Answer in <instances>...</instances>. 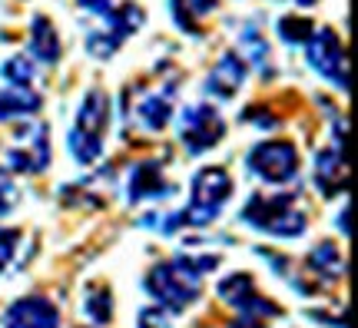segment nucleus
I'll list each match as a JSON object with an SVG mask.
<instances>
[{
	"mask_svg": "<svg viewBox=\"0 0 358 328\" xmlns=\"http://www.w3.org/2000/svg\"><path fill=\"white\" fill-rule=\"evenodd\" d=\"M199 278L189 265L179 262L176 259H169V262H159L153 265L150 272H146V292L156 299V305H163L169 315H179V312H186L196 299H199Z\"/></svg>",
	"mask_w": 358,
	"mask_h": 328,
	"instance_id": "3",
	"label": "nucleus"
},
{
	"mask_svg": "<svg viewBox=\"0 0 358 328\" xmlns=\"http://www.w3.org/2000/svg\"><path fill=\"white\" fill-rule=\"evenodd\" d=\"M173 116L169 87H129L127 90V123L140 133H163Z\"/></svg>",
	"mask_w": 358,
	"mask_h": 328,
	"instance_id": "6",
	"label": "nucleus"
},
{
	"mask_svg": "<svg viewBox=\"0 0 358 328\" xmlns=\"http://www.w3.org/2000/svg\"><path fill=\"white\" fill-rule=\"evenodd\" d=\"M245 83V60L239 53H222L219 64L209 70L206 80V93L216 97V100H232Z\"/></svg>",
	"mask_w": 358,
	"mask_h": 328,
	"instance_id": "13",
	"label": "nucleus"
},
{
	"mask_svg": "<svg viewBox=\"0 0 358 328\" xmlns=\"http://www.w3.org/2000/svg\"><path fill=\"white\" fill-rule=\"evenodd\" d=\"M308 269L319 278H325V282H338V278L345 276L348 265L335 242H319V245L312 249V255H308Z\"/></svg>",
	"mask_w": 358,
	"mask_h": 328,
	"instance_id": "17",
	"label": "nucleus"
},
{
	"mask_svg": "<svg viewBox=\"0 0 358 328\" xmlns=\"http://www.w3.org/2000/svg\"><path fill=\"white\" fill-rule=\"evenodd\" d=\"M262 325H266V322H259V318H243V315H239L229 328H262Z\"/></svg>",
	"mask_w": 358,
	"mask_h": 328,
	"instance_id": "27",
	"label": "nucleus"
},
{
	"mask_svg": "<svg viewBox=\"0 0 358 328\" xmlns=\"http://www.w3.org/2000/svg\"><path fill=\"white\" fill-rule=\"evenodd\" d=\"M199 328H209V325H199Z\"/></svg>",
	"mask_w": 358,
	"mask_h": 328,
	"instance_id": "29",
	"label": "nucleus"
},
{
	"mask_svg": "<svg viewBox=\"0 0 358 328\" xmlns=\"http://www.w3.org/2000/svg\"><path fill=\"white\" fill-rule=\"evenodd\" d=\"M169 196H176V186L166 183L163 176V169L156 159H143L129 169V183H127V199L136 206L143 199H169Z\"/></svg>",
	"mask_w": 358,
	"mask_h": 328,
	"instance_id": "12",
	"label": "nucleus"
},
{
	"mask_svg": "<svg viewBox=\"0 0 358 328\" xmlns=\"http://www.w3.org/2000/svg\"><path fill=\"white\" fill-rule=\"evenodd\" d=\"M315 34V24L308 20V17H282L279 20V37L285 40V43H292V47H302V43H308V37Z\"/></svg>",
	"mask_w": 358,
	"mask_h": 328,
	"instance_id": "21",
	"label": "nucleus"
},
{
	"mask_svg": "<svg viewBox=\"0 0 358 328\" xmlns=\"http://www.w3.org/2000/svg\"><path fill=\"white\" fill-rule=\"evenodd\" d=\"M13 206H17V186L7 183V179H0V215L10 213Z\"/></svg>",
	"mask_w": 358,
	"mask_h": 328,
	"instance_id": "26",
	"label": "nucleus"
},
{
	"mask_svg": "<svg viewBox=\"0 0 358 328\" xmlns=\"http://www.w3.org/2000/svg\"><path fill=\"white\" fill-rule=\"evenodd\" d=\"M17 245H20V232L17 229H0V272L10 265Z\"/></svg>",
	"mask_w": 358,
	"mask_h": 328,
	"instance_id": "24",
	"label": "nucleus"
},
{
	"mask_svg": "<svg viewBox=\"0 0 358 328\" xmlns=\"http://www.w3.org/2000/svg\"><path fill=\"white\" fill-rule=\"evenodd\" d=\"M173 17H176L179 30L186 34H203V20L216 10V0H169Z\"/></svg>",
	"mask_w": 358,
	"mask_h": 328,
	"instance_id": "19",
	"label": "nucleus"
},
{
	"mask_svg": "<svg viewBox=\"0 0 358 328\" xmlns=\"http://www.w3.org/2000/svg\"><path fill=\"white\" fill-rule=\"evenodd\" d=\"M110 129V97L90 90L77 110V127L70 129V152L80 166H93L103 156V139Z\"/></svg>",
	"mask_w": 358,
	"mask_h": 328,
	"instance_id": "2",
	"label": "nucleus"
},
{
	"mask_svg": "<svg viewBox=\"0 0 358 328\" xmlns=\"http://www.w3.org/2000/svg\"><path fill=\"white\" fill-rule=\"evenodd\" d=\"M239 47H243V60L252 64L262 76H272V50H268V40L259 34L256 24H245L239 34Z\"/></svg>",
	"mask_w": 358,
	"mask_h": 328,
	"instance_id": "16",
	"label": "nucleus"
},
{
	"mask_svg": "<svg viewBox=\"0 0 358 328\" xmlns=\"http://www.w3.org/2000/svg\"><path fill=\"white\" fill-rule=\"evenodd\" d=\"M0 328H60V312L47 295H24L7 305Z\"/></svg>",
	"mask_w": 358,
	"mask_h": 328,
	"instance_id": "11",
	"label": "nucleus"
},
{
	"mask_svg": "<svg viewBox=\"0 0 358 328\" xmlns=\"http://www.w3.org/2000/svg\"><path fill=\"white\" fill-rule=\"evenodd\" d=\"M239 219L256 232L275 239H299L308 226L306 213L292 202V196H249Z\"/></svg>",
	"mask_w": 358,
	"mask_h": 328,
	"instance_id": "1",
	"label": "nucleus"
},
{
	"mask_svg": "<svg viewBox=\"0 0 358 328\" xmlns=\"http://www.w3.org/2000/svg\"><path fill=\"white\" fill-rule=\"evenodd\" d=\"M83 312H87V318L93 325H106L113 318V292L106 285H100V282L87 285V292H83Z\"/></svg>",
	"mask_w": 358,
	"mask_h": 328,
	"instance_id": "20",
	"label": "nucleus"
},
{
	"mask_svg": "<svg viewBox=\"0 0 358 328\" xmlns=\"http://www.w3.org/2000/svg\"><path fill=\"white\" fill-rule=\"evenodd\" d=\"M299 3H306V7H308V3H315V0H299Z\"/></svg>",
	"mask_w": 358,
	"mask_h": 328,
	"instance_id": "28",
	"label": "nucleus"
},
{
	"mask_svg": "<svg viewBox=\"0 0 358 328\" xmlns=\"http://www.w3.org/2000/svg\"><path fill=\"white\" fill-rule=\"evenodd\" d=\"M30 53L43 64L60 60V40H57V30L47 17H34V24H30Z\"/></svg>",
	"mask_w": 358,
	"mask_h": 328,
	"instance_id": "18",
	"label": "nucleus"
},
{
	"mask_svg": "<svg viewBox=\"0 0 358 328\" xmlns=\"http://www.w3.org/2000/svg\"><path fill=\"white\" fill-rule=\"evenodd\" d=\"M40 110V97L30 87H7L0 90V123L24 120Z\"/></svg>",
	"mask_w": 358,
	"mask_h": 328,
	"instance_id": "15",
	"label": "nucleus"
},
{
	"mask_svg": "<svg viewBox=\"0 0 358 328\" xmlns=\"http://www.w3.org/2000/svg\"><path fill=\"white\" fill-rule=\"evenodd\" d=\"M308 64L319 76H325L329 83H335L338 90L348 87V60H345V47L332 27H322L308 37Z\"/></svg>",
	"mask_w": 358,
	"mask_h": 328,
	"instance_id": "10",
	"label": "nucleus"
},
{
	"mask_svg": "<svg viewBox=\"0 0 358 328\" xmlns=\"http://www.w3.org/2000/svg\"><path fill=\"white\" fill-rule=\"evenodd\" d=\"M222 136H226L222 116L209 103H192V106L182 110V116H179V139H182L189 156L206 152L209 146H216Z\"/></svg>",
	"mask_w": 358,
	"mask_h": 328,
	"instance_id": "9",
	"label": "nucleus"
},
{
	"mask_svg": "<svg viewBox=\"0 0 358 328\" xmlns=\"http://www.w3.org/2000/svg\"><path fill=\"white\" fill-rule=\"evenodd\" d=\"M232 196V179L222 166H206L192 176L189 186V206L179 215V226H209L219 213L222 202Z\"/></svg>",
	"mask_w": 358,
	"mask_h": 328,
	"instance_id": "4",
	"label": "nucleus"
},
{
	"mask_svg": "<svg viewBox=\"0 0 358 328\" xmlns=\"http://www.w3.org/2000/svg\"><path fill=\"white\" fill-rule=\"evenodd\" d=\"M315 190L329 199L345 190V156H342V150L332 146V150L315 152Z\"/></svg>",
	"mask_w": 358,
	"mask_h": 328,
	"instance_id": "14",
	"label": "nucleus"
},
{
	"mask_svg": "<svg viewBox=\"0 0 358 328\" xmlns=\"http://www.w3.org/2000/svg\"><path fill=\"white\" fill-rule=\"evenodd\" d=\"M216 295L229 305L232 312H239L243 318H259V322H268V318H279L282 308L272 299L259 295L256 278L249 272H232L216 285Z\"/></svg>",
	"mask_w": 358,
	"mask_h": 328,
	"instance_id": "7",
	"label": "nucleus"
},
{
	"mask_svg": "<svg viewBox=\"0 0 358 328\" xmlns=\"http://www.w3.org/2000/svg\"><path fill=\"white\" fill-rule=\"evenodd\" d=\"M249 169L268 186H285L299 176V152L289 139H268L249 152Z\"/></svg>",
	"mask_w": 358,
	"mask_h": 328,
	"instance_id": "8",
	"label": "nucleus"
},
{
	"mask_svg": "<svg viewBox=\"0 0 358 328\" xmlns=\"http://www.w3.org/2000/svg\"><path fill=\"white\" fill-rule=\"evenodd\" d=\"M136 328H173V315L163 305H146L136 318Z\"/></svg>",
	"mask_w": 358,
	"mask_h": 328,
	"instance_id": "23",
	"label": "nucleus"
},
{
	"mask_svg": "<svg viewBox=\"0 0 358 328\" xmlns=\"http://www.w3.org/2000/svg\"><path fill=\"white\" fill-rule=\"evenodd\" d=\"M50 163V143L43 123H24L17 129L13 143L0 146V176H17V173H40Z\"/></svg>",
	"mask_w": 358,
	"mask_h": 328,
	"instance_id": "5",
	"label": "nucleus"
},
{
	"mask_svg": "<svg viewBox=\"0 0 358 328\" xmlns=\"http://www.w3.org/2000/svg\"><path fill=\"white\" fill-rule=\"evenodd\" d=\"M243 116L245 120H256V129H275V116L268 113L266 106H249Z\"/></svg>",
	"mask_w": 358,
	"mask_h": 328,
	"instance_id": "25",
	"label": "nucleus"
},
{
	"mask_svg": "<svg viewBox=\"0 0 358 328\" xmlns=\"http://www.w3.org/2000/svg\"><path fill=\"white\" fill-rule=\"evenodd\" d=\"M3 80L10 87H30L34 83V64L27 60V53H17V57H10L3 64Z\"/></svg>",
	"mask_w": 358,
	"mask_h": 328,
	"instance_id": "22",
	"label": "nucleus"
}]
</instances>
